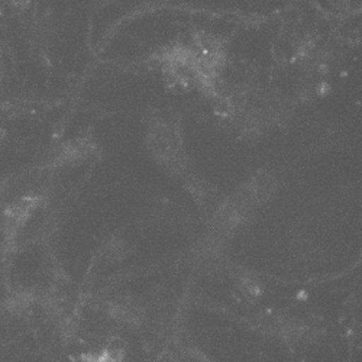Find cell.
<instances>
[{
    "instance_id": "cell-2",
    "label": "cell",
    "mask_w": 362,
    "mask_h": 362,
    "mask_svg": "<svg viewBox=\"0 0 362 362\" xmlns=\"http://www.w3.org/2000/svg\"><path fill=\"white\" fill-rule=\"evenodd\" d=\"M145 145L149 157L167 173L173 175L186 173L189 158L183 132L173 120H154L146 129Z\"/></svg>"
},
{
    "instance_id": "cell-1",
    "label": "cell",
    "mask_w": 362,
    "mask_h": 362,
    "mask_svg": "<svg viewBox=\"0 0 362 362\" xmlns=\"http://www.w3.org/2000/svg\"><path fill=\"white\" fill-rule=\"evenodd\" d=\"M157 63L163 76L171 84L218 96V87L206 76L190 42L177 41L160 49Z\"/></svg>"
},
{
    "instance_id": "cell-3",
    "label": "cell",
    "mask_w": 362,
    "mask_h": 362,
    "mask_svg": "<svg viewBox=\"0 0 362 362\" xmlns=\"http://www.w3.org/2000/svg\"><path fill=\"white\" fill-rule=\"evenodd\" d=\"M95 144L90 141H74V142H69L66 145V148L58 154V161L62 164H67V163H78L81 160L88 158L92 156V153L95 151Z\"/></svg>"
}]
</instances>
